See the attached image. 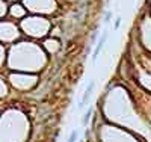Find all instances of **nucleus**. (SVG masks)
Returning <instances> with one entry per match:
<instances>
[{"label": "nucleus", "instance_id": "obj_1", "mask_svg": "<svg viewBox=\"0 0 151 142\" xmlns=\"http://www.w3.org/2000/svg\"><path fill=\"white\" fill-rule=\"evenodd\" d=\"M107 36H109V32H107V30H103V35L100 36V40H98V43H97V47H95V50H94V55H92V61H94V62L97 61L100 51H101V48H103V45L106 44Z\"/></svg>", "mask_w": 151, "mask_h": 142}, {"label": "nucleus", "instance_id": "obj_2", "mask_svg": "<svg viewBox=\"0 0 151 142\" xmlns=\"http://www.w3.org/2000/svg\"><path fill=\"white\" fill-rule=\"evenodd\" d=\"M94 86H95V83H94V82H91L89 85L86 86L85 94H83V97H82V100H80V103H79V109H83V107L86 106L88 100H89V97H91V94H92V91H94Z\"/></svg>", "mask_w": 151, "mask_h": 142}, {"label": "nucleus", "instance_id": "obj_3", "mask_svg": "<svg viewBox=\"0 0 151 142\" xmlns=\"http://www.w3.org/2000/svg\"><path fill=\"white\" fill-rule=\"evenodd\" d=\"M91 113H92V107H88V110L85 112L83 118H82V124H83V125H88V123H89V118H91Z\"/></svg>", "mask_w": 151, "mask_h": 142}, {"label": "nucleus", "instance_id": "obj_4", "mask_svg": "<svg viewBox=\"0 0 151 142\" xmlns=\"http://www.w3.org/2000/svg\"><path fill=\"white\" fill-rule=\"evenodd\" d=\"M110 18H112V12H110V11H106V12H104V18H103L104 23H106V24L110 23Z\"/></svg>", "mask_w": 151, "mask_h": 142}, {"label": "nucleus", "instance_id": "obj_5", "mask_svg": "<svg viewBox=\"0 0 151 142\" xmlns=\"http://www.w3.org/2000/svg\"><path fill=\"white\" fill-rule=\"evenodd\" d=\"M76 136H77V130H73V133H71V136H70V141H74Z\"/></svg>", "mask_w": 151, "mask_h": 142}, {"label": "nucleus", "instance_id": "obj_6", "mask_svg": "<svg viewBox=\"0 0 151 142\" xmlns=\"http://www.w3.org/2000/svg\"><path fill=\"white\" fill-rule=\"evenodd\" d=\"M119 24H121V18H116V21H115V29L119 27Z\"/></svg>", "mask_w": 151, "mask_h": 142}]
</instances>
